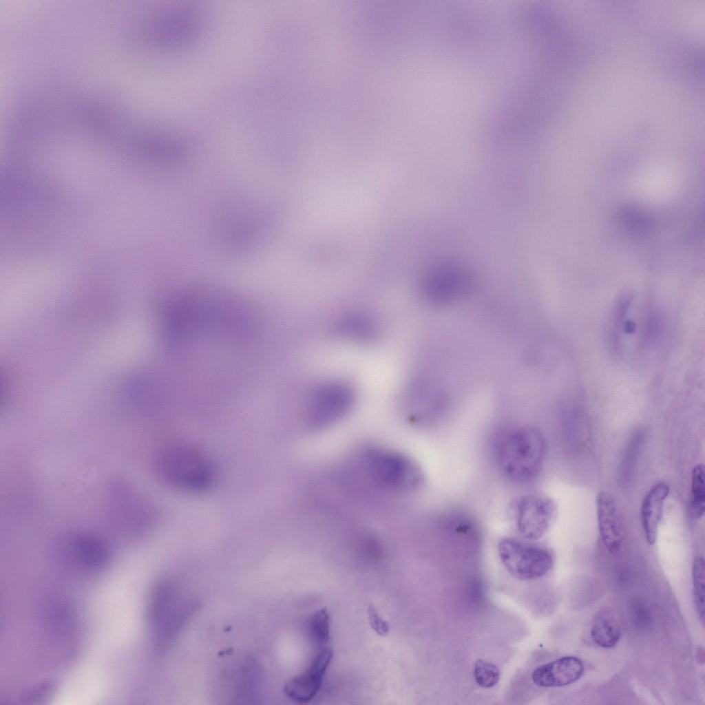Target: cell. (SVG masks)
Wrapping results in <instances>:
<instances>
[{
  "mask_svg": "<svg viewBox=\"0 0 705 705\" xmlns=\"http://www.w3.org/2000/svg\"><path fill=\"white\" fill-rule=\"evenodd\" d=\"M546 454L543 434L530 426L512 428L502 434L495 445L498 469L510 481L523 483L540 472Z\"/></svg>",
  "mask_w": 705,
  "mask_h": 705,
  "instance_id": "obj_1",
  "label": "cell"
},
{
  "mask_svg": "<svg viewBox=\"0 0 705 705\" xmlns=\"http://www.w3.org/2000/svg\"><path fill=\"white\" fill-rule=\"evenodd\" d=\"M197 604L178 583L159 582L153 589L148 605V618L156 644L167 645L178 635Z\"/></svg>",
  "mask_w": 705,
  "mask_h": 705,
  "instance_id": "obj_2",
  "label": "cell"
},
{
  "mask_svg": "<svg viewBox=\"0 0 705 705\" xmlns=\"http://www.w3.org/2000/svg\"><path fill=\"white\" fill-rule=\"evenodd\" d=\"M158 470L172 486L185 491H202L213 480V471L208 459L196 448L179 444L164 450L157 461Z\"/></svg>",
  "mask_w": 705,
  "mask_h": 705,
  "instance_id": "obj_3",
  "label": "cell"
},
{
  "mask_svg": "<svg viewBox=\"0 0 705 705\" xmlns=\"http://www.w3.org/2000/svg\"><path fill=\"white\" fill-rule=\"evenodd\" d=\"M498 552L508 572L520 580L545 575L554 562L552 554L547 548L524 539L503 538L498 544Z\"/></svg>",
  "mask_w": 705,
  "mask_h": 705,
  "instance_id": "obj_4",
  "label": "cell"
},
{
  "mask_svg": "<svg viewBox=\"0 0 705 705\" xmlns=\"http://www.w3.org/2000/svg\"><path fill=\"white\" fill-rule=\"evenodd\" d=\"M556 505L548 496L528 494L516 498L510 507L515 529L522 539L535 541L549 530L556 516Z\"/></svg>",
  "mask_w": 705,
  "mask_h": 705,
  "instance_id": "obj_5",
  "label": "cell"
},
{
  "mask_svg": "<svg viewBox=\"0 0 705 705\" xmlns=\"http://www.w3.org/2000/svg\"><path fill=\"white\" fill-rule=\"evenodd\" d=\"M369 460L372 476L383 485L399 490H413L423 483V475L419 467L400 454L376 453Z\"/></svg>",
  "mask_w": 705,
  "mask_h": 705,
  "instance_id": "obj_6",
  "label": "cell"
},
{
  "mask_svg": "<svg viewBox=\"0 0 705 705\" xmlns=\"http://www.w3.org/2000/svg\"><path fill=\"white\" fill-rule=\"evenodd\" d=\"M352 400V390L346 384L333 382L323 385L311 399V422L315 426H323L335 421L346 412Z\"/></svg>",
  "mask_w": 705,
  "mask_h": 705,
  "instance_id": "obj_7",
  "label": "cell"
},
{
  "mask_svg": "<svg viewBox=\"0 0 705 705\" xmlns=\"http://www.w3.org/2000/svg\"><path fill=\"white\" fill-rule=\"evenodd\" d=\"M332 657L333 653L329 649H324L319 652L306 671L286 682L284 686L286 695L299 704H306L312 700L320 689Z\"/></svg>",
  "mask_w": 705,
  "mask_h": 705,
  "instance_id": "obj_8",
  "label": "cell"
},
{
  "mask_svg": "<svg viewBox=\"0 0 705 705\" xmlns=\"http://www.w3.org/2000/svg\"><path fill=\"white\" fill-rule=\"evenodd\" d=\"M469 277L462 269L444 265L432 270L426 276L424 290L434 302H447L461 295L468 287Z\"/></svg>",
  "mask_w": 705,
  "mask_h": 705,
  "instance_id": "obj_9",
  "label": "cell"
},
{
  "mask_svg": "<svg viewBox=\"0 0 705 705\" xmlns=\"http://www.w3.org/2000/svg\"><path fill=\"white\" fill-rule=\"evenodd\" d=\"M584 670V664L579 658L565 656L537 667L532 679L538 686L560 687L576 682Z\"/></svg>",
  "mask_w": 705,
  "mask_h": 705,
  "instance_id": "obj_10",
  "label": "cell"
},
{
  "mask_svg": "<svg viewBox=\"0 0 705 705\" xmlns=\"http://www.w3.org/2000/svg\"><path fill=\"white\" fill-rule=\"evenodd\" d=\"M597 520L602 543L609 551L617 552L623 540V527L616 503L606 492L596 496Z\"/></svg>",
  "mask_w": 705,
  "mask_h": 705,
  "instance_id": "obj_11",
  "label": "cell"
},
{
  "mask_svg": "<svg viewBox=\"0 0 705 705\" xmlns=\"http://www.w3.org/2000/svg\"><path fill=\"white\" fill-rule=\"evenodd\" d=\"M670 487L662 482L654 485L646 494L641 508V518L646 540L649 545L655 543L661 523L664 501Z\"/></svg>",
  "mask_w": 705,
  "mask_h": 705,
  "instance_id": "obj_12",
  "label": "cell"
},
{
  "mask_svg": "<svg viewBox=\"0 0 705 705\" xmlns=\"http://www.w3.org/2000/svg\"><path fill=\"white\" fill-rule=\"evenodd\" d=\"M591 635L601 647L615 646L621 637V627L615 614L608 610L599 612L593 620Z\"/></svg>",
  "mask_w": 705,
  "mask_h": 705,
  "instance_id": "obj_13",
  "label": "cell"
},
{
  "mask_svg": "<svg viewBox=\"0 0 705 705\" xmlns=\"http://www.w3.org/2000/svg\"><path fill=\"white\" fill-rule=\"evenodd\" d=\"M688 512V516L693 519L700 518L705 512L704 467L702 464L697 465L692 472Z\"/></svg>",
  "mask_w": 705,
  "mask_h": 705,
  "instance_id": "obj_14",
  "label": "cell"
},
{
  "mask_svg": "<svg viewBox=\"0 0 705 705\" xmlns=\"http://www.w3.org/2000/svg\"><path fill=\"white\" fill-rule=\"evenodd\" d=\"M330 617L326 608L319 609L313 613L307 622V633L309 640L318 646H324L330 640Z\"/></svg>",
  "mask_w": 705,
  "mask_h": 705,
  "instance_id": "obj_15",
  "label": "cell"
},
{
  "mask_svg": "<svg viewBox=\"0 0 705 705\" xmlns=\"http://www.w3.org/2000/svg\"><path fill=\"white\" fill-rule=\"evenodd\" d=\"M693 582L695 598L699 616L704 622V561L702 557L695 558L693 565Z\"/></svg>",
  "mask_w": 705,
  "mask_h": 705,
  "instance_id": "obj_16",
  "label": "cell"
},
{
  "mask_svg": "<svg viewBox=\"0 0 705 705\" xmlns=\"http://www.w3.org/2000/svg\"><path fill=\"white\" fill-rule=\"evenodd\" d=\"M474 677L476 684L482 688H492L494 686L500 679V670L494 664L478 660L474 666Z\"/></svg>",
  "mask_w": 705,
  "mask_h": 705,
  "instance_id": "obj_17",
  "label": "cell"
},
{
  "mask_svg": "<svg viewBox=\"0 0 705 705\" xmlns=\"http://www.w3.org/2000/svg\"><path fill=\"white\" fill-rule=\"evenodd\" d=\"M368 615L371 627L378 635L385 636L388 633V623L381 618L372 604L368 607Z\"/></svg>",
  "mask_w": 705,
  "mask_h": 705,
  "instance_id": "obj_18",
  "label": "cell"
},
{
  "mask_svg": "<svg viewBox=\"0 0 705 705\" xmlns=\"http://www.w3.org/2000/svg\"><path fill=\"white\" fill-rule=\"evenodd\" d=\"M43 94H44V93H43ZM45 95H46V94H45ZM46 96H47V95H46ZM48 97H49V96H48ZM49 98H50V97H49ZM51 99H52V98H51ZM52 101H54V100H52ZM54 102H55V101H54ZM55 103H56V102H55ZM57 104H58V103H57ZM58 105H59V104H58Z\"/></svg>",
  "mask_w": 705,
  "mask_h": 705,
  "instance_id": "obj_19",
  "label": "cell"
}]
</instances>
